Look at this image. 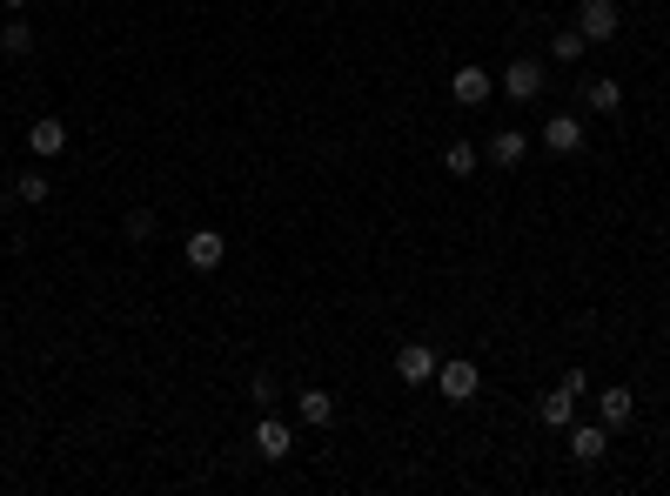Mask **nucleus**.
Segmentation results:
<instances>
[{
  "instance_id": "obj_3",
  "label": "nucleus",
  "mask_w": 670,
  "mask_h": 496,
  "mask_svg": "<svg viewBox=\"0 0 670 496\" xmlns=\"http://www.w3.org/2000/svg\"><path fill=\"white\" fill-rule=\"evenodd\" d=\"M617 0H577V34L583 41H610V34H617Z\"/></svg>"
},
{
  "instance_id": "obj_13",
  "label": "nucleus",
  "mask_w": 670,
  "mask_h": 496,
  "mask_svg": "<svg viewBox=\"0 0 670 496\" xmlns=\"http://www.w3.org/2000/svg\"><path fill=\"white\" fill-rule=\"evenodd\" d=\"M597 403H603V429H624L630 416H637V396H630L624 383H617V389H603Z\"/></svg>"
},
{
  "instance_id": "obj_11",
  "label": "nucleus",
  "mask_w": 670,
  "mask_h": 496,
  "mask_svg": "<svg viewBox=\"0 0 670 496\" xmlns=\"http://www.w3.org/2000/svg\"><path fill=\"white\" fill-rule=\"evenodd\" d=\"M603 450H610V429H603V423L570 429V456H577V463H603Z\"/></svg>"
},
{
  "instance_id": "obj_15",
  "label": "nucleus",
  "mask_w": 670,
  "mask_h": 496,
  "mask_svg": "<svg viewBox=\"0 0 670 496\" xmlns=\"http://www.w3.org/2000/svg\"><path fill=\"white\" fill-rule=\"evenodd\" d=\"M536 416H543V429H570L577 396H570V389H557V396H543V403H536Z\"/></svg>"
},
{
  "instance_id": "obj_4",
  "label": "nucleus",
  "mask_w": 670,
  "mask_h": 496,
  "mask_svg": "<svg viewBox=\"0 0 670 496\" xmlns=\"http://www.w3.org/2000/svg\"><path fill=\"white\" fill-rule=\"evenodd\" d=\"M222 262H228V235L222 228H195L188 235V269L208 275V269H222Z\"/></svg>"
},
{
  "instance_id": "obj_21",
  "label": "nucleus",
  "mask_w": 670,
  "mask_h": 496,
  "mask_svg": "<svg viewBox=\"0 0 670 496\" xmlns=\"http://www.w3.org/2000/svg\"><path fill=\"white\" fill-rule=\"evenodd\" d=\"M557 389H570V396H590V376H583V369H563Z\"/></svg>"
},
{
  "instance_id": "obj_17",
  "label": "nucleus",
  "mask_w": 670,
  "mask_h": 496,
  "mask_svg": "<svg viewBox=\"0 0 670 496\" xmlns=\"http://www.w3.org/2000/svg\"><path fill=\"white\" fill-rule=\"evenodd\" d=\"M14 195H21V202H27V208H41V202H47V195H54V181H47V175H41V168H27V175H21V181H14Z\"/></svg>"
},
{
  "instance_id": "obj_20",
  "label": "nucleus",
  "mask_w": 670,
  "mask_h": 496,
  "mask_svg": "<svg viewBox=\"0 0 670 496\" xmlns=\"http://www.w3.org/2000/svg\"><path fill=\"white\" fill-rule=\"evenodd\" d=\"M121 228H128V242H148V235H155V215H148V208H134Z\"/></svg>"
},
{
  "instance_id": "obj_12",
  "label": "nucleus",
  "mask_w": 670,
  "mask_h": 496,
  "mask_svg": "<svg viewBox=\"0 0 670 496\" xmlns=\"http://www.w3.org/2000/svg\"><path fill=\"white\" fill-rule=\"evenodd\" d=\"M583 108H597L610 121V114H624V88L617 81H583Z\"/></svg>"
},
{
  "instance_id": "obj_2",
  "label": "nucleus",
  "mask_w": 670,
  "mask_h": 496,
  "mask_svg": "<svg viewBox=\"0 0 670 496\" xmlns=\"http://www.w3.org/2000/svg\"><path fill=\"white\" fill-rule=\"evenodd\" d=\"M449 94H456V108H483V101L496 94V74L469 61V68H456V74H449Z\"/></svg>"
},
{
  "instance_id": "obj_18",
  "label": "nucleus",
  "mask_w": 670,
  "mask_h": 496,
  "mask_svg": "<svg viewBox=\"0 0 670 496\" xmlns=\"http://www.w3.org/2000/svg\"><path fill=\"white\" fill-rule=\"evenodd\" d=\"M583 47L590 41H583L577 27H557V34H550V61H583Z\"/></svg>"
},
{
  "instance_id": "obj_1",
  "label": "nucleus",
  "mask_w": 670,
  "mask_h": 496,
  "mask_svg": "<svg viewBox=\"0 0 670 496\" xmlns=\"http://www.w3.org/2000/svg\"><path fill=\"white\" fill-rule=\"evenodd\" d=\"M436 383H443L449 403H476V389H483V369L456 356V362H436Z\"/></svg>"
},
{
  "instance_id": "obj_6",
  "label": "nucleus",
  "mask_w": 670,
  "mask_h": 496,
  "mask_svg": "<svg viewBox=\"0 0 670 496\" xmlns=\"http://www.w3.org/2000/svg\"><path fill=\"white\" fill-rule=\"evenodd\" d=\"M396 376L402 383H429V376H436V349H429V342H402L396 349Z\"/></svg>"
},
{
  "instance_id": "obj_16",
  "label": "nucleus",
  "mask_w": 670,
  "mask_h": 496,
  "mask_svg": "<svg viewBox=\"0 0 670 496\" xmlns=\"http://www.w3.org/2000/svg\"><path fill=\"white\" fill-rule=\"evenodd\" d=\"M443 168L456 181H469V175H476V148H469V141H443Z\"/></svg>"
},
{
  "instance_id": "obj_19",
  "label": "nucleus",
  "mask_w": 670,
  "mask_h": 496,
  "mask_svg": "<svg viewBox=\"0 0 670 496\" xmlns=\"http://www.w3.org/2000/svg\"><path fill=\"white\" fill-rule=\"evenodd\" d=\"M0 47H7V54H34V27H27L21 14H14V21L0 27Z\"/></svg>"
},
{
  "instance_id": "obj_5",
  "label": "nucleus",
  "mask_w": 670,
  "mask_h": 496,
  "mask_svg": "<svg viewBox=\"0 0 670 496\" xmlns=\"http://www.w3.org/2000/svg\"><path fill=\"white\" fill-rule=\"evenodd\" d=\"M503 94H510V101H536V94H543V61H530V54L510 61V68H503Z\"/></svg>"
},
{
  "instance_id": "obj_23",
  "label": "nucleus",
  "mask_w": 670,
  "mask_h": 496,
  "mask_svg": "<svg viewBox=\"0 0 670 496\" xmlns=\"http://www.w3.org/2000/svg\"><path fill=\"white\" fill-rule=\"evenodd\" d=\"M21 7H27V0H7V14H21Z\"/></svg>"
},
{
  "instance_id": "obj_10",
  "label": "nucleus",
  "mask_w": 670,
  "mask_h": 496,
  "mask_svg": "<svg viewBox=\"0 0 670 496\" xmlns=\"http://www.w3.org/2000/svg\"><path fill=\"white\" fill-rule=\"evenodd\" d=\"M255 450H262L268 463H282V456L295 450V429H289V423H275V416H262V429H255Z\"/></svg>"
},
{
  "instance_id": "obj_22",
  "label": "nucleus",
  "mask_w": 670,
  "mask_h": 496,
  "mask_svg": "<svg viewBox=\"0 0 670 496\" xmlns=\"http://www.w3.org/2000/svg\"><path fill=\"white\" fill-rule=\"evenodd\" d=\"M248 396H255V403L268 409V403H275V376H255V383H248Z\"/></svg>"
},
{
  "instance_id": "obj_9",
  "label": "nucleus",
  "mask_w": 670,
  "mask_h": 496,
  "mask_svg": "<svg viewBox=\"0 0 670 496\" xmlns=\"http://www.w3.org/2000/svg\"><path fill=\"white\" fill-rule=\"evenodd\" d=\"M27 148H34V155H61L67 148V121L61 114H41V121L27 128Z\"/></svg>"
},
{
  "instance_id": "obj_8",
  "label": "nucleus",
  "mask_w": 670,
  "mask_h": 496,
  "mask_svg": "<svg viewBox=\"0 0 670 496\" xmlns=\"http://www.w3.org/2000/svg\"><path fill=\"white\" fill-rule=\"evenodd\" d=\"M523 155H530V135H523V128H496L490 135V161L496 168H523Z\"/></svg>"
},
{
  "instance_id": "obj_7",
  "label": "nucleus",
  "mask_w": 670,
  "mask_h": 496,
  "mask_svg": "<svg viewBox=\"0 0 670 496\" xmlns=\"http://www.w3.org/2000/svg\"><path fill=\"white\" fill-rule=\"evenodd\" d=\"M543 148H550V155H577V148H583V121H577V114H550Z\"/></svg>"
},
{
  "instance_id": "obj_14",
  "label": "nucleus",
  "mask_w": 670,
  "mask_h": 496,
  "mask_svg": "<svg viewBox=\"0 0 670 496\" xmlns=\"http://www.w3.org/2000/svg\"><path fill=\"white\" fill-rule=\"evenodd\" d=\"M295 409H302V423H315V429L335 423V396H329V389H302V396H295Z\"/></svg>"
}]
</instances>
